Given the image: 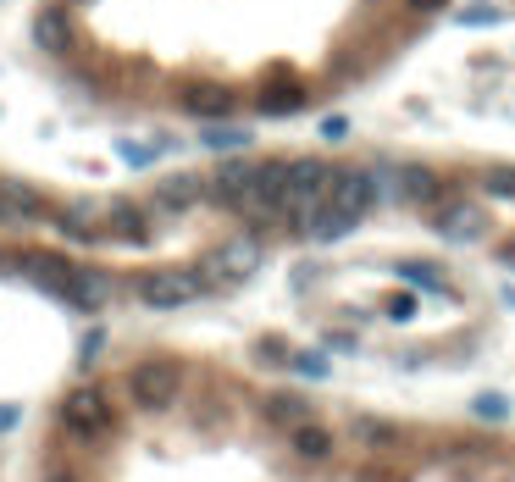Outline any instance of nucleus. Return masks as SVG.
Returning <instances> with one entry per match:
<instances>
[{"mask_svg": "<svg viewBox=\"0 0 515 482\" xmlns=\"http://www.w3.org/2000/svg\"><path fill=\"white\" fill-rule=\"evenodd\" d=\"M133 294H139L144 311H178V305L200 300L205 283H200V272H194V266H150V272H139Z\"/></svg>", "mask_w": 515, "mask_h": 482, "instance_id": "nucleus-1", "label": "nucleus"}, {"mask_svg": "<svg viewBox=\"0 0 515 482\" xmlns=\"http://www.w3.org/2000/svg\"><path fill=\"white\" fill-rule=\"evenodd\" d=\"M261 266V244L250 239V233H239V239H228V244H216L211 255H205L194 272H200V283H205V294L211 289H233V283H244Z\"/></svg>", "mask_w": 515, "mask_h": 482, "instance_id": "nucleus-2", "label": "nucleus"}, {"mask_svg": "<svg viewBox=\"0 0 515 482\" xmlns=\"http://www.w3.org/2000/svg\"><path fill=\"white\" fill-rule=\"evenodd\" d=\"M61 427H67L78 444H95V438H106L111 427H117V416H111L100 388H72V394L61 399Z\"/></svg>", "mask_w": 515, "mask_h": 482, "instance_id": "nucleus-3", "label": "nucleus"}, {"mask_svg": "<svg viewBox=\"0 0 515 482\" xmlns=\"http://www.w3.org/2000/svg\"><path fill=\"white\" fill-rule=\"evenodd\" d=\"M178 394H183V372L172 361H139L128 372V399L139 410H167L178 405Z\"/></svg>", "mask_w": 515, "mask_h": 482, "instance_id": "nucleus-4", "label": "nucleus"}, {"mask_svg": "<svg viewBox=\"0 0 515 482\" xmlns=\"http://www.w3.org/2000/svg\"><path fill=\"white\" fill-rule=\"evenodd\" d=\"M432 233L444 244H477L488 233V217L471 200H438L432 205Z\"/></svg>", "mask_w": 515, "mask_h": 482, "instance_id": "nucleus-5", "label": "nucleus"}, {"mask_svg": "<svg viewBox=\"0 0 515 482\" xmlns=\"http://www.w3.org/2000/svg\"><path fill=\"white\" fill-rule=\"evenodd\" d=\"M17 266H23V278L34 283V289L56 294L61 305L72 300V261H61V255H50V250H23Z\"/></svg>", "mask_w": 515, "mask_h": 482, "instance_id": "nucleus-6", "label": "nucleus"}, {"mask_svg": "<svg viewBox=\"0 0 515 482\" xmlns=\"http://www.w3.org/2000/svg\"><path fill=\"white\" fill-rule=\"evenodd\" d=\"M327 205L349 211V217H366L377 205V178L360 167H333V189H327Z\"/></svg>", "mask_w": 515, "mask_h": 482, "instance_id": "nucleus-7", "label": "nucleus"}, {"mask_svg": "<svg viewBox=\"0 0 515 482\" xmlns=\"http://www.w3.org/2000/svg\"><path fill=\"white\" fill-rule=\"evenodd\" d=\"M50 200L39 189H28L23 178H0V222H45Z\"/></svg>", "mask_w": 515, "mask_h": 482, "instance_id": "nucleus-8", "label": "nucleus"}, {"mask_svg": "<svg viewBox=\"0 0 515 482\" xmlns=\"http://www.w3.org/2000/svg\"><path fill=\"white\" fill-rule=\"evenodd\" d=\"M255 172H261V161H244V156H233V161H222L216 167V178L205 183V200H216V205H239V194L255 183Z\"/></svg>", "mask_w": 515, "mask_h": 482, "instance_id": "nucleus-9", "label": "nucleus"}, {"mask_svg": "<svg viewBox=\"0 0 515 482\" xmlns=\"http://www.w3.org/2000/svg\"><path fill=\"white\" fill-rule=\"evenodd\" d=\"M100 217H106V222H100L106 239H122V244H144V239H150V217H144V205H133V200H111Z\"/></svg>", "mask_w": 515, "mask_h": 482, "instance_id": "nucleus-10", "label": "nucleus"}, {"mask_svg": "<svg viewBox=\"0 0 515 482\" xmlns=\"http://www.w3.org/2000/svg\"><path fill=\"white\" fill-rule=\"evenodd\" d=\"M200 200H205V178H194V172H167L156 183V211H167V217H178V211H189Z\"/></svg>", "mask_w": 515, "mask_h": 482, "instance_id": "nucleus-11", "label": "nucleus"}, {"mask_svg": "<svg viewBox=\"0 0 515 482\" xmlns=\"http://www.w3.org/2000/svg\"><path fill=\"white\" fill-rule=\"evenodd\" d=\"M394 194L405 205H438V200H444V183H438V172H432V167H399Z\"/></svg>", "mask_w": 515, "mask_h": 482, "instance_id": "nucleus-12", "label": "nucleus"}, {"mask_svg": "<svg viewBox=\"0 0 515 482\" xmlns=\"http://www.w3.org/2000/svg\"><path fill=\"white\" fill-rule=\"evenodd\" d=\"M360 228V217H349V211H338V205H322V211H316V217L311 222H305V239H311V244H338V239H344V233H355Z\"/></svg>", "mask_w": 515, "mask_h": 482, "instance_id": "nucleus-13", "label": "nucleus"}, {"mask_svg": "<svg viewBox=\"0 0 515 482\" xmlns=\"http://www.w3.org/2000/svg\"><path fill=\"white\" fill-rule=\"evenodd\" d=\"M183 111H194L205 122H222V117H233V95L216 84H194V89H183Z\"/></svg>", "mask_w": 515, "mask_h": 482, "instance_id": "nucleus-14", "label": "nucleus"}, {"mask_svg": "<svg viewBox=\"0 0 515 482\" xmlns=\"http://www.w3.org/2000/svg\"><path fill=\"white\" fill-rule=\"evenodd\" d=\"M34 45L50 50V56H67L72 28H67V12H61V6H45V12L34 17Z\"/></svg>", "mask_w": 515, "mask_h": 482, "instance_id": "nucleus-15", "label": "nucleus"}, {"mask_svg": "<svg viewBox=\"0 0 515 482\" xmlns=\"http://www.w3.org/2000/svg\"><path fill=\"white\" fill-rule=\"evenodd\" d=\"M111 300V283L106 272H84V266H72V311H100V305Z\"/></svg>", "mask_w": 515, "mask_h": 482, "instance_id": "nucleus-16", "label": "nucleus"}, {"mask_svg": "<svg viewBox=\"0 0 515 482\" xmlns=\"http://www.w3.org/2000/svg\"><path fill=\"white\" fill-rule=\"evenodd\" d=\"M261 410H266V422L272 427H300V422H311V399L305 394H266L261 399Z\"/></svg>", "mask_w": 515, "mask_h": 482, "instance_id": "nucleus-17", "label": "nucleus"}, {"mask_svg": "<svg viewBox=\"0 0 515 482\" xmlns=\"http://www.w3.org/2000/svg\"><path fill=\"white\" fill-rule=\"evenodd\" d=\"M349 433H355V444H366V449H399V444H405V438H399V427L383 422V416H355V422H349Z\"/></svg>", "mask_w": 515, "mask_h": 482, "instance_id": "nucleus-18", "label": "nucleus"}, {"mask_svg": "<svg viewBox=\"0 0 515 482\" xmlns=\"http://www.w3.org/2000/svg\"><path fill=\"white\" fill-rule=\"evenodd\" d=\"M288 444H294V455H305V460H327V455H333V433L316 427V422L288 427Z\"/></svg>", "mask_w": 515, "mask_h": 482, "instance_id": "nucleus-19", "label": "nucleus"}, {"mask_svg": "<svg viewBox=\"0 0 515 482\" xmlns=\"http://www.w3.org/2000/svg\"><path fill=\"white\" fill-rule=\"evenodd\" d=\"M56 222H61L67 239H106V233H100V205H67Z\"/></svg>", "mask_w": 515, "mask_h": 482, "instance_id": "nucleus-20", "label": "nucleus"}, {"mask_svg": "<svg viewBox=\"0 0 515 482\" xmlns=\"http://www.w3.org/2000/svg\"><path fill=\"white\" fill-rule=\"evenodd\" d=\"M200 145L216 150V156H222V150H228V156H239V150L250 145V128H239V122H211V128L200 133Z\"/></svg>", "mask_w": 515, "mask_h": 482, "instance_id": "nucleus-21", "label": "nucleus"}, {"mask_svg": "<svg viewBox=\"0 0 515 482\" xmlns=\"http://www.w3.org/2000/svg\"><path fill=\"white\" fill-rule=\"evenodd\" d=\"M300 106H305L300 84H283V89H266V95H261V117H294Z\"/></svg>", "mask_w": 515, "mask_h": 482, "instance_id": "nucleus-22", "label": "nucleus"}, {"mask_svg": "<svg viewBox=\"0 0 515 482\" xmlns=\"http://www.w3.org/2000/svg\"><path fill=\"white\" fill-rule=\"evenodd\" d=\"M399 278L410 283V289H427V294H444V272L438 266H427V261H399L394 266Z\"/></svg>", "mask_w": 515, "mask_h": 482, "instance_id": "nucleus-23", "label": "nucleus"}, {"mask_svg": "<svg viewBox=\"0 0 515 482\" xmlns=\"http://www.w3.org/2000/svg\"><path fill=\"white\" fill-rule=\"evenodd\" d=\"M471 416H477V422H510V399L504 394H477L471 399Z\"/></svg>", "mask_w": 515, "mask_h": 482, "instance_id": "nucleus-24", "label": "nucleus"}, {"mask_svg": "<svg viewBox=\"0 0 515 482\" xmlns=\"http://www.w3.org/2000/svg\"><path fill=\"white\" fill-rule=\"evenodd\" d=\"M161 150H167L161 139H156V145H139V139H117V156L128 161V167H150V161H156Z\"/></svg>", "mask_w": 515, "mask_h": 482, "instance_id": "nucleus-25", "label": "nucleus"}, {"mask_svg": "<svg viewBox=\"0 0 515 482\" xmlns=\"http://www.w3.org/2000/svg\"><path fill=\"white\" fill-rule=\"evenodd\" d=\"M288 366H294L300 377H311V383H322V377L333 372V366H327V355H316V350H294V355H288Z\"/></svg>", "mask_w": 515, "mask_h": 482, "instance_id": "nucleus-26", "label": "nucleus"}, {"mask_svg": "<svg viewBox=\"0 0 515 482\" xmlns=\"http://www.w3.org/2000/svg\"><path fill=\"white\" fill-rule=\"evenodd\" d=\"M383 316L388 322H410V316H416V294H394V300L383 305Z\"/></svg>", "mask_w": 515, "mask_h": 482, "instance_id": "nucleus-27", "label": "nucleus"}, {"mask_svg": "<svg viewBox=\"0 0 515 482\" xmlns=\"http://www.w3.org/2000/svg\"><path fill=\"white\" fill-rule=\"evenodd\" d=\"M100 350H106V333H89L84 344H78V361H84V366H95V361H100Z\"/></svg>", "mask_w": 515, "mask_h": 482, "instance_id": "nucleus-28", "label": "nucleus"}, {"mask_svg": "<svg viewBox=\"0 0 515 482\" xmlns=\"http://www.w3.org/2000/svg\"><path fill=\"white\" fill-rule=\"evenodd\" d=\"M322 139H327V145H344V139H349V117H327L322 122Z\"/></svg>", "mask_w": 515, "mask_h": 482, "instance_id": "nucleus-29", "label": "nucleus"}, {"mask_svg": "<svg viewBox=\"0 0 515 482\" xmlns=\"http://www.w3.org/2000/svg\"><path fill=\"white\" fill-rule=\"evenodd\" d=\"M255 355H261V361H272V366H288V350L277 344V338H261V344H255Z\"/></svg>", "mask_w": 515, "mask_h": 482, "instance_id": "nucleus-30", "label": "nucleus"}, {"mask_svg": "<svg viewBox=\"0 0 515 482\" xmlns=\"http://www.w3.org/2000/svg\"><path fill=\"white\" fill-rule=\"evenodd\" d=\"M488 189H493V194H510V200H515V172H510V167L488 172Z\"/></svg>", "mask_w": 515, "mask_h": 482, "instance_id": "nucleus-31", "label": "nucleus"}, {"mask_svg": "<svg viewBox=\"0 0 515 482\" xmlns=\"http://www.w3.org/2000/svg\"><path fill=\"white\" fill-rule=\"evenodd\" d=\"M460 23L477 28V23H493V6H471V12H460Z\"/></svg>", "mask_w": 515, "mask_h": 482, "instance_id": "nucleus-32", "label": "nucleus"}, {"mask_svg": "<svg viewBox=\"0 0 515 482\" xmlns=\"http://www.w3.org/2000/svg\"><path fill=\"white\" fill-rule=\"evenodd\" d=\"M405 6H410V12H421V17H432V12H444L449 0H405Z\"/></svg>", "mask_w": 515, "mask_h": 482, "instance_id": "nucleus-33", "label": "nucleus"}, {"mask_svg": "<svg viewBox=\"0 0 515 482\" xmlns=\"http://www.w3.org/2000/svg\"><path fill=\"white\" fill-rule=\"evenodd\" d=\"M17 422H23V410H17V405H0V433H12Z\"/></svg>", "mask_w": 515, "mask_h": 482, "instance_id": "nucleus-34", "label": "nucleus"}, {"mask_svg": "<svg viewBox=\"0 0 515 482\" xmlns=\"http://www.w3.org/2000/svg\"><path fill=\"white\" fill-rule=\"evenodd\" d=\"M45 482H78V477H72V471H50Z\"/></svg>", "mask_w": 515, "mask_h": 482, "instance_id": "nucleus-35", "label": "nucleus"}, {"mask_svg": "<svg viewBox=\"0 0 515 482\" xmlns=\"http://www.w3.org/2000/svg\"><path fill=\"white\" fill-rule=\"evenodd\" d=\"M504 261H510V266H515V244H510V250H504Z\"/></svg>", "mask_w": 515, "mask_h": 482, "instance_id": "nucleus-36", "label": "nucleus"}]
</instances>
